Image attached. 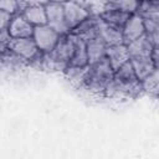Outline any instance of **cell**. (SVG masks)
Instances as JSON below:
<instances>
[{
    "instance_id": "obj_1",
    "label": "cell",
    "mask_w": 159,
    "mask_h": 159,
    "mask_svg": "<svg viewBox=\"0 0 159 159\" xmlns=\"http://www.w3.org/2000/svg\"><path fill=\"white\" fill-rule=\"evenodd\" d=\"M114 70L111 67L108 60L104 57L86 67L83 78L78 87L86 89L91 94L103 96L108 83L112 81Z\"/></svg>"
},
{
    "instance_id": "obj_2",
    "label": "cell",
    "mask_w": 159,
    "mask_h": 159,
    "mask_svg": "<svg viewBox=\"0 0 159 159\" xmlns=\"http://www.w3.org/2000/svg\"><path fill=\"white\" fill-rule=\"evenodd\" d=\"M76 41H77V36H75L72 32L61 35L52 51L47 53L43 52L41 68L47 71L63 72L70 63V60L72 57L76 46Z\"/></svg>"
},
{
    "instance_id": "obj_3",
    "label": "cell",
    "mask_w": 159,
    "mask_h": 159,
    "mask_svg": "<svg viewBox=\"0 0 159 159\" xmlns=\"http://www.w3.org/2000/svg\"><path fill=\"white\" fill-rule=\"evenodd\" d=\"M60 36L61 35L47 24L35 26L34 31H32V39H34L37 48L45 53L52 51V48L56 46Z\"/></svg>"
},
{
    "instance_id": "obj_4",
    "label": "cell",
    "mask_w": 159,
    "mask_h": 159,
    "mask_svg": "<svg viewBox=\"0 0 159 159\" xmlns=\"http://www.w3.org/2000/svg\"><path fill=\"white\" fill-rule=\"evenodd\" d=\"M62 5H63L65 21L70 31L73 30L76 26H78L83 20H86L91 15L89 10L80 1L66 0V1H62Z\"/></svg>"
},
{
    "instance_id": "obj_5",
    "label": "cell",
    "mask_w": 159,
    "mask_h": 159,
    "mask_svg": "<svg viewBox=\"0 0 159 159\" xmlns=\"http://www.w3.org/2000/svg\"><path fill=\"white\" fill-rule=\"evenodd\" d=\"M45 11H46L47 25H50L60 35H65V34L70 32V30H68V27L66 25V21H65L62 1L50 0L45 5Z\"/></svg>"
},
{
    "instance_id": "obj_6",
    "label": "cell",
    "mask_w": 159,
    "mask_h": 159,
    "mask_svg": "<svg viewBox=\"0 0 159 159\" xmlns=\"http://www.w3.org/2000/svg\"><path fill=\"white\" fill-rule=\"evenodd\" d=\"M14 53H16L17 56H20L21 58H24L29 66L30 62L37 56V53L40 52V50L37 48L32 36L30 37H19V39H11L10 41V47H9Z\"/></svg>"
},
{
    "instance_id": "obj_7",
    "label": "cell",
    "mask_w": 159,
    "mask_h": 159,
    "mask_svg": "<svg viewBox=\"0 0 159 159\" xmlns=\"http://www.w3.org/2000/svg\"><path fill=\"white\" fill-rule=\"evenodd\" d=\"M97 36L101 37L106 42L107 46L124 43L123 42L122 29L104 22L98 15H97Z\"/></svg>"
},
{
    "instance_id": "obj_8",
    "label": "cell",
    "mask_w": 159,
    "mask_h": 159,
    "mask_svg": "<svg viewBox=\"0 0 159 159\" xmlns=\"http://www.w3.org/2000/svg\"><path fill=\"white\" fill-rule=\"evenodd\" d=\"M127 50L129 53V58L158 55V47H154L152 45V42L149 41V39L145 34L143 36L130 41L129 43H127Z\"/></svg>"
},
{
    "instance_id": "obj_9",
    "label": "cell",
    "mask_w": 159,
    "mask_h": 159,
    "mask_svg": "<svg viewBox=\"0 0 159 159\" xmlns=\"http://www.w3.org/2000/svg\"><path fill=\"white\" fill-rule=\"evenodd\" d=\"M145 34V29H144V24L143 20L139 15L130 14V16L128 17V20L125 21V24L122 27V35H123V42L127 45L130 41L143 36Z\"/></svg>"
},
{
    "instance_id": "obj_10",
    "label": "cell",
    "mask_w": 159,
    "mask_h": 159,
    "mask_svg": "<svg viewBox=\"0 0 159 159\" xmlns=\"http://www.w3.org/2000/svg\"><path fill=\"white\" fill-rule=\"evenodd\" d=\"M32 31H34V26L22 16L20 11L11 16V20L7 26V32L11 36V39L30 37L32 36Z\"/></svg>"
},
{
    "instance_id": "obj_11",
    "label": "cell",
    "mask_w": 159,
    "mask_h": 159,
    "mask_svg": "<svg viewBox=\"0 0 159 159\" xmlns=\"http://www.w3.org/2000/svg\"><path fill=\"white\" fill-rule=\"evenodd\" d=\"M133 70L139 81L152 73L155 68H158V55L154 56H144V57H133L129 58Z\"/></svg>"
},
{
    "instance_id": "obj_12",
    "label": "cell",
    "mask_w": 159,
    "mask_h": 159,
    "mask_svg": "<svg viewBox=\"0 0 159 159\" xmlns=\"http://www.w3.org/2000/svg\"><path fill=\"white\" fill-rule=\"evenodd\" d=\"M106 58L108 60L111 67L116 71L123 63L129 61V53L127 50V45L125 43H118V45L107 46Z\"/></svg>"
},
{
    "instance_id": "obj_13",
    "label": "cell",
    "mask_w": 159,
    "mask_h": 159,
    "mask_svg": "<svg viewBox=\"0 0 159 159\" xmlns=\"http://www.w3.org/2000/svg\"><path fill=\"white\" fill-rule=\"evenodd\" d=\"M75 36L83 40L84 42L97 36V15H89L86 20H83L78 26L71 30Z\"/></svg>"
},
{
    "instance_id": "obj_14",
    "label": "cell",
    "mask_w": 159,
    "mask_h": 159,
    "mask_svg": "<svg viewBox=\"0 0 159 159\" xmlns=\"http://www.w3.org/2000/svg\"><path fill=\"white\" fill-rule=\"evenodd\" d=\"M106 51H107V45L101 37L96 36V37L86 41V52H87L88 65L104 58Z\"/></svg>"
},
{
    "instance_id": "obj_15",
    "label": "cell",
    "mask_w": 159,
    "mask_h": 159,
    "mask_svg": "<svg viewBox=\"0 0 159 159\" xmlns=\"http://www.w3.org/2000/svg\"><path fill=\"white\" fill-rule=\"evenodd\" d=\"M98 16L104 22L111 24L113 26H117V27L122 29L123 25L125 24V21L128 20V17L130 16V14L129 12H125V11H122V10H118V9L103 6V9L98 14Z\"/></svg>"
},
{
    "instance_id": "obj_16",
    "label": "cell",
    "mask_w": 159,
    "mask_h": 159,
    "mask_svg": "<svg viewBox=\"0 0 159 159\" xmlns=\"http://www.w3.org/2000/svg\"><path fill=\"white\" fill-rule=\"evenodd\" d=\"M20 12L22 14V16H24L34 27H35V26H40V25L47 24L45 6H42V5L26 6V7H24Z\"/></svg>"
},
{
    "instance_id": "obj_17",
    "label": "cell",
    "mask_w": 159,
    "mask_h": 159,
    "mask_svg": "<svg viewBox=\"0 0 159 159\" xmlns=\"http://www.w3.org/2000/svg\"><path fill=\"white\" fill-rule=\"evenodd\" d=\"M135 14L143 20H158L159 21V0H140Z\"/></svg>"
},
{
    "instance_id": "obj_18",
    "label": "cell",
    "mask_w": 159,
    "mask_h": 159,
    "mask_svg": "<svg viewBox=\"0 0 159 159\" xmlns=\"http://www.w3.org/2000/svg\"><path fill=\"white\" fill-rule=\"evenodd\" d=\"M87 65H88V58H87V52H86V42L77 37L76 46H75V50H73V53H72L68 66L86 67Z\"/></svg>"
},
{
    "instance_id": "obj_19",
    "label": "cell",
    "mask_w": 159,
    "mask_h": 159,
    "mask_svg": "<svg viewBox=\"0 0 159 159\" xmlns=\"http://www.w3.org/2000/svg\"><path fill=\"white\" fill-rule=\"evenodd\" d=\"M0 66L10 68V70H19V68H24L27 67L29 63L21 58L20 56H17L16 53H14L10 48L7 51H5L1 56H0Z\"/></svg>"
},
{
    "instance_id": "obj_20",
    "label": "cell",
    "mask_w": 159,
    "mask_h": 159,
    "mask_svg": "<svg viewBox=\"0 0 159 159\" xmlns=\"http://www.w3.org/2000/svg\"><path fill=\"white\" fill-rule=\"evenodd\" d=\"M140 84H142L143 93L155 97L159 91V68H155L152 73H149L147 77H144L140 81Z\"/></svg>"
},
{
    "instance_id": "obj_21",
    "label": "cell",
    "mask_w": 159,
    "mask_h": 159,
    "mask_svg": "<svg viewBox=\"0 0 159 159\" xmlns=\"http://www.w3.org/2000/svg\"><path fill=\"white\" fill-rule=\"evenodd\" d=\"M138 0H102L103 6L118 9L129 14H134L138 7Z\"/></svg>"
},
{
    "instance_id": "obj_22",
    "label": "cell",
    "mask_w": 159,
    "mask_h": 159,
    "mask_svg": "<svg viewBox=\"0 0 159 159\" xmlns=\"http://www.w3.org/2000/svg\"><path fill=\"white\" fill-rule=\"evenodd\" d=\"M0 10H4L11 15L19 12L17 0H0Z\"/></svg>"
},
{
    "instance_id": "obj_23",
    "label": "cell",
    "mask_w": 159,
    "mask_h": 159,
    "mask_svg": "<svg viewBox=\"0 0 159 159\" xmlns=\"http://www.w3.org/2000/svg\"><path fill=\"white\" fill-rule=\"evenodd\" d=\"M10 41H11V36L9 35L7 30L5 31H0V56L9 50L10 47Z\"/></svg>"
},
{
    "instance_id": "obj_24",
    "label": "cell",
    "mask_w": 159,
    "mask_h": 159,
    "mask_svg": "<svg viewBox=\"0 0 159 159\" xmlns=\"http://www.w3.org/2000/svg\"><path fill=\"white\" fill-rule=\"evenodd\" d=\"M50 0H17L19 11H21L26 6H34V5H42L45 6Z\"/></svg>"
},
{
    "instance_id": "obj_25",
    "label": "cell",
    "mask_w": 159,
    "mask_h": 159,
    "mask_svg": "<svg viewBox=\"0 0 159 159\" xmlns=\"http://www.w3.org/2000/svg\"><path fill=\"white\" fill-rule=\"evenodd\" d=\"M11 14L4 11V10H0V31H5L7 30V26H9V22L11 20Z\"/></svg>"
},
{
    "instance_id": "obj_26",
    "label": "cell",
    "mask_w": 159,
    "mask_h": 159,
    "mask_svg": "<svg viewBox=\"0 0 159 159\" xmlns=\"http://www.w3.org/2000/svg\"><path fill=\"white\" fill-rule=\"evenodd\" d=\"M56 1H66V0H56ZM77 1V0H76Z\"/></svg>"
},
{
    "instance_id": "obj_27",
    "label": "cell",
    "mask_w": 159,
    "mask_h": 159,
    "mask_svg": "<svg viewBox=\"0 0 159 159\" xmlns=\"http://www.w3.org/2000/svg\"><path fill=\"white\" fill-rule=\"evenodd\" d=\"M138 1H140V0H138Z\"/></svg>"
}]
</instances>
